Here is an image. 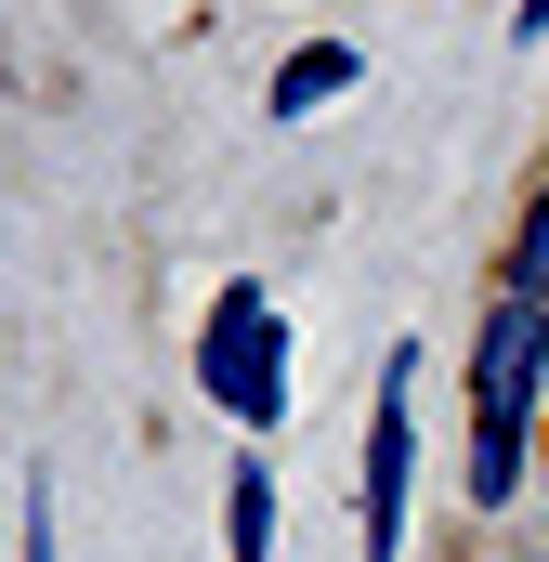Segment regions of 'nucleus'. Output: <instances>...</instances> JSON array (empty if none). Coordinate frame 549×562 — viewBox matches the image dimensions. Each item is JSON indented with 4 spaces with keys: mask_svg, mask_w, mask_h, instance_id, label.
Instances as JSON below:
<instances>
[{
    "mask_svg": "<svg viewBox=\"0 0 549 562\" xmlns=\"http://www.w3.org/2000/svg\"><path fill=\"white\" fill-rule=\"evenodd\" d=\"M406 393H418V353H393V367H380V419H367V562L406 550V471H418V458H406V445H418Z\"/></svg>",
    "mask_w": 549,
    "mask_h": 562,
    "instance_id": "3",
    "label": "nucleus"
},
{
    "mask_svg": "<svg viewBox=\"0 0 549 562\" xmlns=\"http://www.w3.org/2000/svg\"><path fill=\"white\" fill-rule=\"evenodd\" d=\"M511 26H524V40H549V0H524V13H511Z\"/></svg>",
    "mask_w": 549,
    "mask_h": 562,
    "instance_id": "8",
    "label": "nucleus"
},
{
    "mask_svg": "<svg viewBox=\"0 0 549 562\" xmlns=\"http://www.w3.org/2000/svg\"><path fill=\"white\" fill-rule=\"evenodd\" d=\"M537 380H549V301H484L471 327V497L497 510L524 484V431H537Z\"/></svg>",
    "mask_w": 549,
    "mask_h": 562,
    "instance_id": "1",
    "label": "nucleus"
},
{
    "mask_svg": "<svg viewBox=\"0 0 549 562\" xmlns=\"http://www.w3.org/2000/svg\"><path fill=\"white\" fill-rule=\"evenodd\" d=\"M197 393H210L236 431L288 419V327H274L262 288H223V301H210V327H197Z\"/></svg>",
    "mask_w": 549,
    "mask_h": 562,
    "instance_id": "2",
    "label": "nucleus"
},
{
    "mask_svg": "<svg viewBox=\"0 0 549 562\" xmlns=\"http://www.w3.org/2000/svg\"><path fill=\"white\" fill-rule=\"evenodd\" d=\"M327 92H354V40H314V53L274 66V119H314Z\"/></svg>",
    "mask_w": 549,
    "mask_h": 562,
    "instance_id": "4",
    "label": "nucleus"
},
{
    "mask_svg": "<svg viewBox=\"0 0 549 562\" xmlns=\"http://www.w3.org/2000/svg\"><path fill=\"white\" fill-rule=\"evenodd\" d=\"M223 497H236V562H262V550H274V471H262V458H236Z\"/></svg>",
    "mask_w": 549,
    "mask_h": 562,
    "instance_id": "5",
    "label": "nucleus"
},
{
    "mask_svg": "<svg viewBox=\"0 0 549 562\" xmlns=\"http://www.w3.org/2000/svg\"><path fill=\"white\" fill-rule=\"evenodd\" d=\"M13 562H53V497H40V484H26V550Z\"/></svg>",
    "mask_w": 549,
    "mask_h": 562,
    "instance_id": "7",
    "label": "nucleus"
},
{
    "mask_svg": "<svg viewBox=\"0 0 549 562\" xmlns=\"http://www.w3.org/2000/svg\"><path fill=\"white\" fill-rule=\"evenodd\" d=\"M511 288H524V301H549V196L524 210V236H511Z\"/></svg>",
    "mask_w": 549,
    "mask_h": 562,
    "instance_id": "6",
    "label": "nucleus"
}]
</instances>
